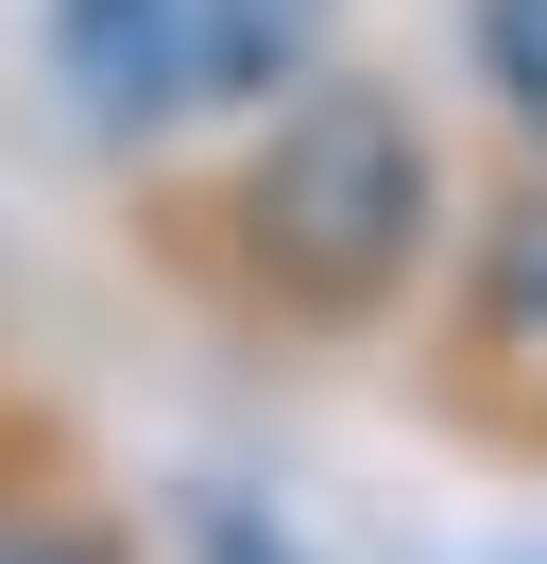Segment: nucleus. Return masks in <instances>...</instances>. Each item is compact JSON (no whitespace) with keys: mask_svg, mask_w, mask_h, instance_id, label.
I'll return each mask as SVG.
<instances>
[{"mask_svg":"<svg viewBox=\"0 0 547 564\" xmlns=\"http://www.w3.org/2000/svg\"><path fill=\"white\" fill-rule=\"evenodd\" d=\"M137 240H154V274L189 291V308H223L239 343H308V359L376 343V325L444 274V138H428L410 86H376V69L325 52V69L274 86L257 120H223V138L137 206Z\"/></svg>","mask_w":547,"mask_h":564,"instance_id":"1","label":"nucleus"},{"mask_svg":"<svg viewBox=\"0 0 547 564\" xmlns=\"http://www.w3.org/2000/svg\"><path fill=\"white\" fill-rule=\"evenodd\" d=\"M342 52V0H34V69H52L68 138L103 154H189L257 120Z\"/></svg>","mask_w":547,"mask_h":564,"instance_id":"2","label":"nucleus"},{"mask_svg":"<svg viewBox=\"0 0 547 564\" xmlns=\"http://www.w3.org/2000/svg\"><path fill=\"white\" fill-rule=\"evenodd\" d=\"M462 343L479 359H530L547 343V154L513 172V206L462 240Z\"/></svg>","mask_w":547,"mask_h":564,"instance_id":"3","label":"nucleus"},{"mask_svg":"<svg viewBox=\"0 0 547 564\" xmlns=\"http://www.w3.org/2000/svg\"><path fill=\"white\" fill-rule=\"evenodd\" d=\"M462 69L513 120V154H547V0H462Z\"/></svg>","mask_w":547,"mask_h":564,"instance_id":"4","label":"nucleus"},{"mask_svg":"<svg viewBox=\"0 0 547 564\" xmlns=\"http://www.w3.org/2000/svg\"><path fill=\"white\" fill-rule=\"evenodd\" d=\"M0 564H137L120 513H86V496H0Z\"/></svg>","mask_w":547,"mask_h":564,"instance_id":"5","label":"nucleus"}]
</instances>
